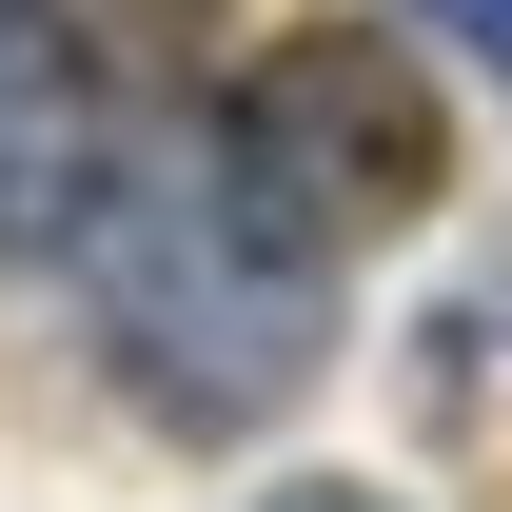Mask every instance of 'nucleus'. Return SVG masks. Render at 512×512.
Masks as SVG:
<instances>
[{
	"mask_svg": "<svg viewBox=\"0 0 512 512\" xmlns=\"http://www.w3.org/2000/svg\"><path fill=\"white\" fill-rule=\"evenodd\" d=\"M414 20H453V40H473V60L512 79V0H414Z\"/></svg>",
	"mask_w": 512,
	"mask_h": 512,
	"instance_id": "nucleus-4",
	"label": "nucleus"
},
{
	"mask_svg": "<svg viewBox=\"0 0 512 512\" xmlns=\"http://www.w3.org/2000/svg\"><path fill=\"white\" fill-rule=\"evenodd\" d=\"M99 197V99H79L60 0H0V256H60Z\"/></svg>",
	"mask_w": 512,
	"mask_h": 512,
	"instance_id": "nucleus-3",
	"label": "nucleus"
},
{
	"mask_svg": "<svg viewBox=\"0 0 512 512\" xmlns=\"http://www.w3.org/2000/svg\"><path fill=\"white\" fill-rule=\"evenodd\" d=\"M217 119H237V158L296 197L335 256H355V237H414V217L453 197V119H434V79L394 60L375 20H296Z\"/></svg>",
	"mask_w": 512,
	"mask_h": 512,
	"instance_id": "nucleus-2",
	"label": "nucleus"
},
{
	"mask_svg": "<svg viewBox=\"0 0 512 512\" xmlns=\"http://www.w3.org/2000/svg\"><path fill=\"white\" fill-rule=\"evenodd\" d=\"M256 512H394V493H335V473H316V493H256Z\"/></svg>",
	"mask_w": 512,
	"mask_h": 512,
	"instance_id": "nucleus-5",
	"label": "nucleus"
},
{
	"mask_svg": "<svg viewBox=\"0 0 512 512\" xmlns=\"http://www.w3.org/2000/svg\"><path fill=\"white\" fill-rule=\"evenodd\" d=\"M60 256H79V316L158 434H256L335 375V237L237 158V119L99 138V197H79Z\"/></svg>",
	"mask_w": 512,
	"mask_h": 512,
	"instance_id": "nucleus-1",
	"label": "nucleus"
}]
</instances>
